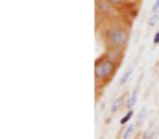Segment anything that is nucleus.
<instances>
[{
  "instance_id": "f03ea898",
  "label": "nucleus",
  "mask_w": 159,
  "mask_h": 139,
  "mask_svg": "<svg viewBox=\"0 0 159 139\" xmlns=\"http://www.w3.org/2000/svg\"><path fill=\"white\" fill-rule=\"evenodd\" d=\"M119 67H120L119 63H115L106 54H100L96 58V61H94V82H96L98 91H102L107 84H111V80L115 78Z\"/></svg>"
},
{
  "instance_id": "1a4fd4ad",
  "label": "nucleus",
  "mask_w": 159,
  "mask_h": 139,
  "mask_svg": "<svg viewBox=\"0 0 159 139\" xmlns=\"http://www.w3.org/2000/svg\"><path fill=\"white\" fill-rule=\"evenodd\" d=\"M157 21H159V11H152V17L148 19V26L154 28V26L157 24Z\"/></svg>"
},
{
  "instance_id": "ddd939ff",
  "label": "nucleus",
  "mask_w": 159,
  "mask_h": 139,
  "mask_svg": "<svg viewBox=\"0 0 159 139\" xmlns=\"http://www.w3.org/2000/svg\"><path fill=\"white\" fill-rule=\"evenodd\" d=\"M152 11H159V0L154 2V6H152Z\"/></svg>"
},
{
  "instance_id": "4468645a",
  "label": "nucleus",
  "mask_w": 159,
  "mask_h": 139,
  "mask_svg": "<svg viewBox=\"0 0 159 139\" xmlns=\"http://www.w3.org/2000/svg\"><path fill=\"white\" fill-rule=\"evenodd\" d=\"M154 45H156V46L159 45V32L156 34V35H154Z\"/></svg>"
},
{
  "instance_id": "7ed1b4c3",
  "label": "nucleus",
  "mask_w": 159,
  "mask_h": 139,
  "mask_svg": "<svg viewBox=\"0 0 159 139\" xmlns=\"http://www.w3.org/2000/svg\"><path fill=\"white\" fill-rule=\"evenodd\" d=\"M120 11V7L113 6L107 0H96V17L98 21H111L113 15H117Z\"/></svg>"
},
{
  "instance_id": "0eeeda50",
  "label": "nucleus",
  "mask_w": 159,
  "mask_h": 139,
  "mask_svg": "<svg viewBox=\"0 0 159 139\" xmlns=\"http://www.w3.org/2000/svg\"><path fill=\"white\" fill-rule=\"evenodd\" d=\"M137 95H139V89H133V93H131V96L126 100V108L128 109H131L135 104H137Z\"/></svg>"
},
{
  "instance_id": "20e7f679",
  "label": "nucleus",
  "mask_w": 159,
  "mask_h": 139,
  "mask_svg": "<svg viewBox=\"0 0 159 139\" xmlns=\"http://www.w3.org/2000/svg\"><path fill=\"white\" fill-rule=\"evenodd\" d=\"M124 50L126 48H122V46H106V50H104V54L107 56V58H111L115 63H122V59H124Z\"/></svg>"
},
{
  "instance_id": "423d86ee",
  "label": "nucleus",
  "mask_w": 159,
  "mask_h": 139,
  "mask_svg": "<svg viewBox=\"0 0 159 139\" xmlns=\"http://www.w3.org/2000/svg\"><path fill=\"white\" fill-rule=\"evenodd\" d=\"M135 65H137V59H133L129 65H128V69H126V74L120 78V86H124L128 80H129V76H131V72H133V69H135Z\"/></svg>"
},
{
  "instance_id": "dca6fc26",
  "label": "nucleus",
  "mask_w": 159,
  "mask_h": 139,
  "mask_svg": "<svg viewBox=\"0 0 159 139\" xmlns=\"http://www.w3.org/2000/svg\"><path fill=\"white\" fill-rule=\"evenodd\" d=\"M135 2H141V4H143V0H135Z\"/></svg>"
},
{
  "instance_id": "9b49d317",
  "label": "nucleus",
  "mask_w": 159,
  "mask_h": 139,
  "mask_svg": "<svg viewBox=\"0 0 159 139\" xmlns=\"http://www.w3.org/2000/svg\"><path fill=\"white\" fill-rule=\"evenodd\" d=\"M133 130H135V126H133V124H128V128H126V132H122V137H124V139L131 137V136H133Z\"/></svg>"
},
{
  "instance_id": "39448f33",
  "label": "nucleus",
  "mask_w": 159,
  "mask_h": 139,
  "mask_svg": "<svg viewBox=\"0 0 159 139\" xmlns=\"http://www.w3.org/2000/svg\"><path fill=\"white\" fill-rule=\"evenodd\" d=\"M124 102H126V96H124V95H122V96H117V98L113 100V104H111V109H109V111H111V115H115V113L119 111L122 106H126Z\"/></svg>"
},
{
  "instance_id": "9d476101",
  "label": "nucleus",
  "mask_w": 159,
  "mask_h": 139,
  "mask_svg": "<svg viewBox=\"0 0 159 139\" xmlns=\"http://www.w3.org/2000/svg\"><path fill=\"white\" fill-rule=\"evenodd\" d=\"M131 117H133V108H131V109H128V113L120 119V124H122V126H126V124L131 121Z\"/></svg>"
},
{
  "instance_id": "f257e3e1",
  "label": "nucleus",
  "mask_w": 159,
  "mask_h": 139,
  "mask_svg": "<svg viewBox=\"0 0 159 139\" xmlns=\"http://www.w3.org/2000/svg\"><path fill=\"white\" fill-rule=\"evenodd\" d=\"M102 41L106 46H122L128 48L129 43V24L122 21H107L102 30Z\"/></svg>"
},
{
  "instance_id": "f8f14e48",
  "label": "nucleus",
  "mask_w": 159,
  "mask_h": 139,
  "mask_svg": "<svg viewBox=\"0 0 159 139\" xmlns=\"http://www.w3.org/2000/svg\"><path fill=\"white\" fill-rule=\"evenodd\" d=\"M144 117H146V109H143V111H141V115H139V121L143 123V121H144Z\"/></svg>"
},
{
  "instance_id": "6e6552de",
  "label": "nucleus",
  "mask_w": 159,
  "mask_h": 139,
  "mask_svg": "<svg viewBox=\"0 0 159 139\" xmlns=\"http://www.w3.org/2000/svg\"><path fill=\"white\" fill-rule=\"evenodd\" d=\"M107 2H111L113 6H117L120 9H128V6H131V0H107Z\"/></svg>"
},
{
  "instance_id": "2eb2a0df",
  "label": "nucleus",
  "mask_w": 159,
  "mask_h": 139,
  "mask_svg": "<svg viewBox=\"0 0 159 139\" xmlns=\"http://www.w3.org/2000/svg\"><path fill=\"white\" fill-rule=\"evenodd\" d=\"M152 136H154V134H152V132L148 130V132H144V136H143V137H144V139H148V137H152Z\"/></svg>"
}]
</instances>
